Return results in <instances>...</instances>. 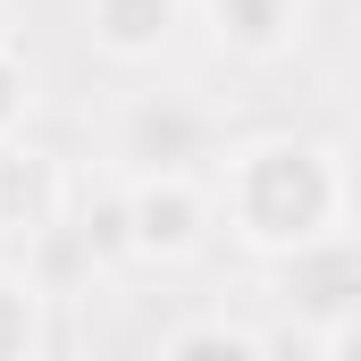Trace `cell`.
I'll return each mask as SVG.
<instances>
[{
	"instance_id": "obj_1",
	"label": "cell",
	"mask_w": 361,
	"mask_h": 361,
	"mask_svg": "<svg viewBox=\"0 0 361 361\" xmlns=\"http://www.w3.org/2000/svg\"><path fill=\"white\" fill-rule=\"evenodd\" d=\"M210 202H219V219H227V235L244 252L277 261V252H294L311 235L353 227V169L319 135H252V143H235L219 160Z\"/></svg>"
},
{
	"instance_id": "obj_2",
	"label": "cell",
	"mask_w": 361,
	"mask_h": 361,
	"mask_svg": "<svg viewBox=\"0 0 361 361\" xmlns=\"http://www.w3.org/2000/svg\"><path fill=\"white\" fill-rule=\"evenodd\" d=\"M210 227H219V202L202 169H126V261L177 269L210 244Z\"/></svg>"
},
{
	"instance_id": "obj_3",
	"label": "cell",
	"mask_w": 361,
	"mask_h": 361,
	"mask_svg": "<svg viewBox=\"0 0 361 361\" xmlns=\"http://www.w3.org/2000/svg\"><path fill=\"white\" fill-rule=\"evenodd\" d=\"M277 286H286L294 319H311V328H353L361 319V244H353V227L277 252Z\"/></svg>"
},
{
	"instance_id": "obj_4",
	"label": "cell",
	"mask_w": 361,
	"mask_h": 361,
	"mask_svg": "<svg viewBox=\"0 0 361 361\" xmlns=\"http://www.w3.org/2000/svg\"><path fill=\"white\" fill-rule=\"evenodd\" d=\"M68 202H76V177H68L59 152H42V143H25V135L0 143V244H8V252H17L25 235L59 227Z\"/></svg>"
},
{
	"instance_id": "obj_5",
	"label": "cell",
	"mask_w": 361,
	"mask_h": 361,
	"mask_svg": "<svg viewBox=\"0 0 361 361\" xmlns=\"http://www.w3.org/2000/svg\"><path fill=\"white\" fill-rule=\"evenodd\" d=\"M210 143H219L210 109H193L177 92H143L118 118V160L126 169H193V160H210Z\"/></svg>"
},
{
	"instance_id": "obj_6",
	"label": "cell",
	"mask_w": 361,
	"mask_h": 361,
	"mask_svg": "<svg viewBox=\"0 0 361 361\" xmlns=\"http://www.w3.org/2000/svg\"><path fill=\"white\" fill-rule=\"evenodd\" d=\"M202 25L227 59H252L269 68L302 42V0H202Z\"/></svg>"
},
{
	"instance_id": "obj_7",
	"label": "cell",
	"mask_w": 361,
	"mask_h": 361,
	"mask_svg": "<svg viewBox=\"0 0 361 361\" xmlns=\"http://www.w3.org/2000/svg\"><path fill=\"white\" fill-rule=\"evenodd\" d=\"M185 25V0H85V34L101 59L118 68H143L169 51V34Z\"/></svg>"
},
{
	"instance_id": "obj_8",
	"label": "cell",
	"mask_w": 361,
	"mask_h": 361,
	"mask_svg": "<svg viewBox=\"0 0 361 361\" xmlns=\"http://www.w3.org/2000/svg\"><path fill=\"white\" fill-rule=\"evenodd\" d=\"M42 302H51V294H42L34 277L0 261V361H34L42 345H51V319H42Z\"/></svg>"
},
{
	"instance_id": "obj_9",
	"label": "cell",
	"mask_w": 361,
	"mask_h": 361,
	"mask_svg": "<svg viewBox=\"0 0 361 361\" xmlns=\"http://www.w3.org/2000/svg\"><path fill=\"white\" fill-rule=\"evenodd\" d=\"M160 361H261V328H244V319H185L160 336Z\"/></svg>"
},
{
	"instance_id": "obj_10",
	"label": "cell",
	"mask_w": 361,
	"mask_h": 361,
	"mask_svg": "<svg viewBox=\"0 0 361 361\" xmlns=\"http://www.w3.org/2000/svg\"><path fill=\"white\" fill-rule=\"evenodd\" d=\"M68 227L85 235V252L109 269V261H126V185H101L92 202H68Z\"/></svg>"
},
{
	"instance_id": "obj_11",
	"label": "cell",
	"mask_w": 361,
	"mask_h": 361,
	"mask_svg": "<svg viewBox=\"0 0 361 361\" xmlns=\"http://www.w3.org/2000/svg\"><path fill=\"white\" fill-rule=\"evenodd\" d=\"M25 109H34V68L17 59V42L0 51V143L25 135Z\"/></svg>"
},
{
	"instance_id": "obj_12",
	"label": "cell",
	"mask_w": 361,
	"mask_h": 361,
	"mask_svg": "<svg viewBox=\"0 0 361 361\" xmlns=\"http://www.w3.org/2000/svg\"><path fill=\"white\" fill-rule=\"evenodd\" d=\"M17 42V0H0V51Z\"/></svg>"
},
{
	"instance_id": "obj_13",
	"label": "cell",
	"mask_w": 361,
	"mask_h": 361,
	"mask_svg": "<svg viewBox=\"0 0 361 361\" xmlns=\"http://www.w3.org/2000/svg\"><path fill=\"white\" fill-rule=\"evenodd\" d=\"M0 261H8V244H0Z\"/></svg>"
}]
</instances>
